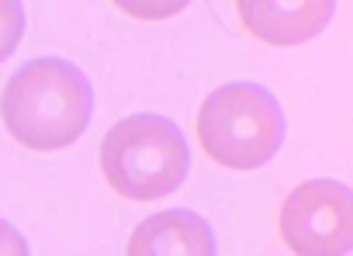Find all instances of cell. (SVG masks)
Instances as JSON below:
<instances>
[{
	"instance_id": "6da1fadb",
	"label": "cell",
	"mask_w": 353,
	"mask_h": 256,
	"mask_svg": "<svg viewBox=\"0 0 353 256\" xmlns=\"http://www.w3.org/2000/svg\"><path fill=\"white\" fill-rule=\"evenodd\" d=\"M94 115V87L83 70L66 59L42 56L11 73L0 94L4 128L35 152L73 146Z\"/></svg>"
},
{
	"instance_id": "7a4b0ae2",
	"label": "cell",
	"mask_w": 353,
	"mask_h": 256,
	"mask_svg": "<svg viewBox=\"0 0 353 256\" xmlns=\"http://www.w3.org/2000/svg\"><path fill=\"white\" fill-rule=\"evenodd\" d=\"M198 142L225 170H260L284 146V111L263 83H222L198 111Z\"/></svg>"
},
{
	"instance_id": "3957f363",
	"label": "cell",
	"mask_w": 353,
	"mask_h": 256,
	"mask_svg": "<svg viewBox=\"0 0 353 256\" xmlns=\"http://www.w3.org/2000/svg\"><path fill=\"white\" fill-rule=\"evenodd\" d=\"M101 173L128 201H159L191 173V149L170 118H121L101 142Z\"/></svg>"
},
{
	"instance_id": "277c9868",
	"label": "cell",
	"mask_w": 353,
	"mask_h": 256,
	"mask_svg": "<svg viewBox=\"0 0 353 256\" xmlns=\"http://www.w3.org/2000/svg\"><path fill=\"white\" fill-rule=\"evenodd\" d=\"M281 239L294 256H346L353 249V194L339 180L298 184L277 218Z\"/></svg>"
},
{
	"instance_id": "5b68a950",
	"label": "cell",
	"mask_w": 353,
	"mask_h": 256,
	"mask_svg": "<svg viewBox=\"0 0 353 256\" xmlns=\"http://www.w3.org/2000/svg\"><path fill=\"white\" fill-rule=\"evenodd\" d=\"M243 28L270 46L312 42L336 14V0H239Z\"/></svg>"
},
{
	"instance_id": "8992f818",
	"label": "cell",
	"mask_w": 353,
	"mask_h": 256,
	"mask_svg": "<svg viewBox=\"0 0 353 256\" xmlns=\"http://www.w3.org/2000/svg\"><path fill=\"white\" fill-rule=\"evenodd\" d=\"M125 256H219V242L198 211L170 208L139 221Z\"/></svg>"
},
{
	"instance_id": "52a82bcc",
	"label": "cell",
	"mask_w": 353,
	"mask_h": 256,
	"mask_svg": "<svg viewBox=\"0 0 353 256\" xmlns=\"http://www.w3.org/2000/svg\"><path fill=\"white\" fill-rule=\"evenodd\" d=\"M25 35V8L18 0H0V63H4Z\"/></svg>"
},
{
	"instance_id": "ba28073f",
	"label": "cell",
	"mask_w": 353,
	"mask_h": 256,
	"mask_svg": "<svg viewBox=\"0 0 353 256\" xmlns=\"http://www.w3.org/2000/svg\"><path fill=\"white\" fill-rule=\"evenodd\" d=\"M0 256H32L28 242L21 235V228H14L11 221L0 218Z\"/></svg>"
}]
</instances>
